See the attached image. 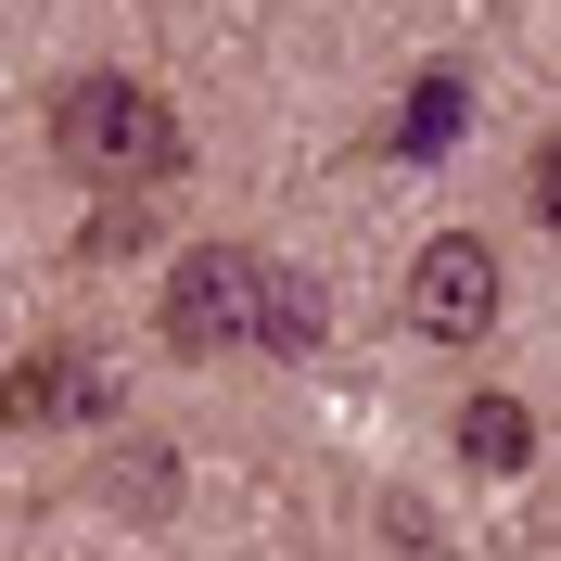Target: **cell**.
Segmentation results:
<instances>
[{"mask_svg":"<svg viewBox=\"0 0 561 561\" xmlns=\"http://www.w3.org/2000/svg\"><path fill=\"white\" fill-rule=\"evenodd\" d=\"M459 459H472V472H524L536 459V409L524 396H472V409H459Z\"/></svg>","mask_w":561,"mask_h":561,"instance_id":"obj_5","label":"cell"},{"mask_svg":"<svg viewBox=\"0 0 561 561\" xmlns=\"http://www.w3.org/2000/svg\"><path fill=\"white\" fill-rule=\"evenodd\" d=\"M103 409H115V370H103L90 345H38L13 383H0V421H13V434H51V421H103Z\"/></svg>","mask_w":561,"mask_h":561,"instance_id":"obj_4","label":"cell"},{"mask_svg":"<svg viewBox=\"0 0 561 561\" xmlns=\"http://www.w3.org/2000/svg\"><path fill=\"white\" fill-rule=\"evenodd\" d=\"M243 345L307 357V345H319V280H294V268H255V332H243Z\"/></svg>","mask_w":561,"mask_h":561,"instance_id":"obj_6","label":"cell"},{"mask_svg":"<svg viewBox=\"0 0 561 561\" xmlns=\"http://www.w3.org/2000/svg\"><path fill=\"white\" fill-rule=\"evenodd\" d=\"M255 332V255L243 243H192L167 268V345L179 357H230Z\"/></svg>","mask_w":561,"mask_h":561,"instance_id":"obj_2","label":"cell"},{"mask_svg":"<svg viewBox=\"0 0 561 561\" xmlns=\"http://www.w3.org/2000/svg\"><path fill=\"white\" fill-rule=\"evenodd\" d=\"M459 128H472V90H459V77H421V90H409V115H396V153H409V167H434Z\"/></svg>","mask_w":561,"mask_h":561,"instance_id":"obj_7","label":"cell"},{"mask_svg":"<svg viewBox=\"0 0 561 561\" xmlns=\"http://www.w3.org/2000/svg\"><path fill=\"white\" fill-rule=\"evenodd\" d=\"M497 243H472V230H447V243H421V268H409V319L434 332V345H485L497 332Z\"/></svg>","mask_w":561,"mask_h":561,"instance_id":"obj_3","label":"cell"},{"mask_svg":"<svg viewBox=\"0 0 561 561\" xmlns=\"http://www.w3.org/2000/svg\"><path fill=\"white\" fill-rule=\"evenodd\" d=\"M51 153H65L90 192H140V179L179 167V115L140 90V77H77L51 103Z\"/></svg>","mask_w":561,"mask_h":561,"instance_id":"obj_1","label":"cell"}]
</instances>
